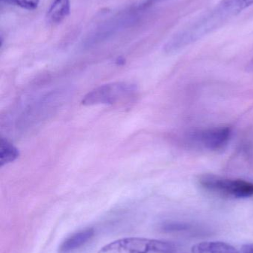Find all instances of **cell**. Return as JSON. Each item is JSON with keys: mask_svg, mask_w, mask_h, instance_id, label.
Instances as JSON below:
<instances>
[{"mask_svg": "<svg viewBox=\"0 0 253 253\" xmlns=\"http://www.w3.org/2000/svg\"><path fill=\"white\" fill-rule=\"evenodd\" d=\"M97 253H187L172 242L141 237L124 238L102 247Z\"/></svg>", "mask_w": 253, "mask_h": 253, "instance_id": "6da1fadb", "label": "cell"}, {"mask_svg": "<svg viewBox=\"0 0 253 253\" xmlns=\"http://www.w3.org/2000/svg\"><path fill=\"white\" fill-rule=\"evenodd\" d=\"M137 91L135 84L127 82H116L99 86L89 92L82 100L86 106L114 105L132 97Z\"/></svg>", "mask_w": 253, "mask_h": 253, "instance_id": "7a4b0ae2", "label": "cell"}, {"mask_svg": "<svg viewBox=\"0 0 253 253\" xmlns=\"http://www.w3.org/2000/svg\"><path fill=\"white\" fill-rule=\"evenodd\" d=\"M200 184L209 191L227 197L234 199L253 197V183L244 180L206 175L200 178Z\"/></svg>", "mask_w": 253, "mask_h": 253, "instance_id": "3957f363", "label": "cell"}, {"mask_svg": "<svg viewBox=\"0 0 253 253\" xmlns=\"http://www.w3.org/2000/svg\"><path fill=\"white\" fill-rule=\"evenodd\" d=\"M230 127H218L203 129L192 132L189 136L190 142L194 145L209 150L224 148L231 138Z\"/></svg>", "mask_w": 253, "mask_h": 253, "instance_id": "277c9868", "label": "cell"}, {"mask_svg": "<svg viewBox=\"0 0 253 253\" xmlns=\"http://www.w3.org/2000/svg\"><path fill=\"white\" fill-rule=\"evenodd\" d=\"M192 253H239L231 245L222 242H203L193 246Z\"/></svg>", "mask_w": 253, "mask_h": 253, "instance_id": "5b68a950", "label": "cell"}, {"mask_svg": "<svg viewBox=\"0 0 253 253\" xmlns=\"http://www.w3.org/2000/svg\"><path fill=\"white\" fill-rule=\"evenodd\" d=\"M94 234H95V230L93 228L86 229L78 232L62 242L59 248V251L61 253H66L77 249L85 245L86 242H89L93 237Z\"/></svg>", "mask_w": 253, "mask_h": 253, "instance_id": "8992f818", "label": "cell"}, {"mask_svg": "<svg viewBox=\"0 0 253 253\" xmlns=\"http://www.w3.org/2000/svg\"><path fill=\"white\" fill-rule=\"evenodd\" d=\"M70 7V0H55L48 10V22L51 24L60 23L69 14Z\"/></svg>", "mask_w": 253, "mask_h": 253, "instance_id": "52a82bcc", "label": "cell"}, {"mask_svg": "<svg viewBox=\"0 0 253 253\" xmlns=\"http://www.w3.org/2000/svg\"><path fill=\"white\" fill-rule=\"evenodd\" d=\"M19 150L7 140L1 138L0 141V165H6L16 160L19 157Z\"/></svg>", "mask_w": 253, "mask_h": 253, "instance_id": "ba28073f", "label": "cell"}, {"mask_svg": "<svg viewBox=\"0 0 253 253\" xmlns=\"http://www.w3.org/2000/svg\"><path fill=\"white\" fill-rule=\"evenodd\" d=\"M1 1L30 10L37 8L40 0H1Z\"/></svg>", "mask_w": 253, "mask_h": 253, "instance_id": "9c48e42d", "label": "cell"}, {"mask_svg": "<svg viewBox=\"0 0 253 253\" xmlns=\"http://www.w3.org/2000/svg\"><path fill=\"white\" fill-rule=\"evenodd\" d=\"M230 6L237 14L253 5V0H229Z\"/></svg>", "mask_w": 253, "mask_h": 253, "instance_id": "30bf717a", "label": "cell"}, {"mask_svg": "<svg viewBox=\"0 0 253 253\" xmlns=\"http://www.w3.org/2000/svg\"><path fill=\"white\" fill-rule=\"evenodd\" d=\"M242 253H253V244H248L242 246Z\"/></svg>", "mask_w": 253, "mask_h": 253, "instance_id": "8fae6325", "label": "cell"}, {"mask_svg": "<svg viewBox=\"0 0 253 253\" xmlns=\"http://www.w3.org/2000/svg\"><path fill=\"white\" fill-rule=\"evenodd\" d=\"M246 71H248V73H253V57L247 65Z\"/></svg>", "mask_w": 253, "mask_h": 253, "instance_id": "7c38bea8", "label": "cell"}, {"mask_svg": "<svg viewBox=\"0 0 253 253\" xmlns=\"http://www.w3.org/2000/svg\"><path fill=\"white\" fill-rule=\"evenodd\" d=\"M166 1V0H146L144 2V5H150V4H155V3L161 2V1Z\"/></svg>", "mask_w": 253, "mask_h": 253, "instance_id": "4fadbf2b", "label": "cell"}]
</instances>
